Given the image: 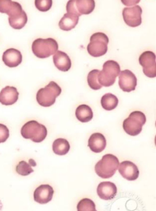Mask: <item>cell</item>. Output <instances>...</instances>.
<instances>
[{"instance_id": "17", "label": "cell", "mask_w": 156, "mask_h": 211, "mask_svg": "<svg viewBox=\"0 0 156 211\" xmlns=\"http://www.w3.org/2000/svg\"><path fill=\"white\" fill-rule=\"evenodd\" d=\"M106 145V138L101 133H94L90 136L88 139V146L94 153L101 152L105 149Z\"/></svg>"}, {"instance_id": "16", "label": "cell", "mask_w": 156, "mask_h": 211, "mask_svg": "<svg viewBox=\"0 0 156 211\" xmlns=\"http://www.w3.org/2000/svg\"><path fill=\"white\" fill-rule=\"evenodd\" d=\"M19 94L16 88L6 86L0 92V103L6 106L12 105L17 101Z\"/></svg>"}, {"instance_id": "21", "label": "cell", "mask_w": 156, "mask_h": 211, "mask_svg": "<svg viewBox=\"0 0 156 211\" xmlns=\"http://www.w3.org/2000/svg\"><path fill=\"white\" fill-rule=\"evenodd\" d=\"M75 115L77 119L82 122L90 121L93 118V113L91 108L85 104L79 105L76 108Z\"/></svg>"}, {"instance_id": "4", "label": "cell", "mask_w": 156, "mask_h": 211, "mask_svg": "<svg viewBox=\"0 0 156 211\" xmlns=\"http://www.w3.org/2000/svg\"><path fill=\"white\" fill-rule=\"evenodd\" d=\"M58 48L57 42L51 38H37L33 42L32 45L33 53L37 57L41 58H46L54 54Z\"/></svg>"}, {"instance_id": "12", "label": "cell", "mask_w": 156, "mask_h": 211, "mask_svg": "<svg viewBox=\"0 0 156 211\" xmlns=\"http://www.w3.org/2000/svg\"><path fill=\"white\" fill-rule=\"evenodd\" d=\"M118 171L123 178L129 181L136 180L139 175V171L136 165L129 160L121 162L119 164Z\"/></svg>"}, {"instance_id": "22", "label": "cell", "mask_w": 156, "mask_h": 211, "mask_svg": "<svg viewBox=\"0 0 156 211\" xmlns=\"http://www.w3.org/2000/svg\"><path fill=\"white\" fill-rule=\"evenodd\" d=\"M52 148L55 154L62 156L68 153L70 149V145L66 139L59 138L56 139L53 141Z\"/></svg>"}, {"instance_id": "1", "label": "cell", "mask_w": 156, "mask_h": 211, "mask_svg": "<svg viewBox=\"0 0 156 211\" xmlns=\"http://www.w3.org/2000/svg\"><path fill=\"white\" fill-rule=\"evenodd\" d=\"M118 158L111 154L104 155L96 164L94 169L97 174L103 179L112 177L116 172L119 165Z\"/></svg>"}, {"instance_id": "13", "label": "cell", "mask_w": 156, "mask_h": 211, "mask_svg": "<svg viewBox=\"0 0 156 211\" xmlns=\"http://www.w3.org/2000/svg\"><path fill=\"white\" fill-rule=\"evenodd\" d=\"M54 193L53 188L50 185H41L34 192V200L40 204H46L52 200Z\"/></svg>"}, {"instance_id": "8", "label": "cell", "mask_w": 156, "mask_h": 211, "mask_svg": "<svg viewBox=\"0 0 156 211\" xmlns=\"http://www.w3.org/2000/svg\"><path fill=\"white\" fill-rule=\"evenodd\" d=\"M94 0H69L66 4L67 13L76 14L79 17L82 14H88L94 9Z\"/></svg>"}, {"instance_id": "27", "label": "cell", "mask_w": 156, "mask_h": 211, "mask_svg": "<svg viewBox=\"0 0 156 211\" xmlns=\"http://www.w3.org/2000/svg\"><path fill=\"white\" fill-rule=\"evenodd\" d=\"M78 211H96L95 205L90 199L85 198L81 200L77 205Z\"/></svg>"}, {"instance_id": "5", "label": "cell", "mask_w": 156, "mask_h": 211, "mask_svg": "<svg viewBox=\"0 0 156 211\" xmlns=\"http://www.w3.org/2000/svg\"><path fill=\"white\" fill-rule=\"evenodd\" d=\"M120 72V66L117 62L113 60H108L104 63L102 70L99 73L98 82L102 86H111L115 82Z\"/></svg>"}, {"instance_id": "28", "label": "cell", "mask_w": 156, "mask_h": 211, "mask_svg": "<svg viewBox=\"0 0 156 211\" xmlns=\"http://www.w3.org/2000/svg\"><path fill=\"white\" fill-rule=\"evenodd\" d=\"M52 4V0H35V5L40 11L46 12L49 10Z\"/></svg>"}, {"instance_id": "19", "label": "cell", "mask_w": 156, "mask_h": 211, "mask_svg": "<svg viewBox=\"0 0 156 211\" xmlns=\"http://www.w3.org/2000/svg\"><path fill=\"white\" fill-rule=\"evenodd\" d=\"M23 10L18 2L11 0H0V12L5 13L9 17L13 16Z\"/></svg>"}, {"instance_id": "24", "label": "cell", "mask_w": 156, "mask_h": 211, "mask_svg": "<svg viewBox=\"0 0 156 211\" xmlns=\"http://www.w3.org/2000/svg\"><path fill=\"white\" fill-rule=\"evenodd\" d=\"M119 100L116 96L110 93L104 94L101 98V103L103 109L107 111H111L117 106Z\"/></svg>"}, {"instance_id": "9", "label": "cell", "mask_w": 156, "mask_h": 211, "mask_svg": "<svg viewBox=\"0 0 156 211\" xmlns=\"http://www.w3.org/2000/svg\"><path fill=\"white\" fill-rule=\"evenodd\" d=\"M139 62L146 76L150 78L156 77V56L153 52L149 51L144 52L140 55Z\"/></svg>"}, {"instance_id": "6", "label": "cell", "mask_w": 156, "mask_h": 211, "mask_svg": "<svg viewBox=\"0 0 156 211\" xmlns=\"http://www.w3.org/2000/svg\"><path fill=\"white\" fill-rule=\"evenodd\" d=\"M146 121V116L143 112L140 111H134L131 112L128 117L124 120L123 128L127 134L135 136L141 132L142 126Z\"/></svg>"}, {"instance_id": "11", "label": "cell", "mask_w": 156, "mask_h": 211, "mask_svg": "<svg viewBox=\"0 0 156 211\" xmlns=\"http://www.w3.org/2000/svg\"><path fill=\"white\" fill-rule=\"evenodd\" d=\"M119 79V86L123 91L130 92L135 90L137 79L131 71L127 69L121 71Z\"/></svg>"}, {"instance_id": "7", "label": "cell", "mask_w": 156, "mask_h": 211, "mask_svg": "<svg viewBox=\"0 0 156 211\" xmlns=\"http://www.w3.org/2000/svg\"><path fill=\"white\" fill-rule=\"evenodd\" d=\"M109 42V38L105 33L100 32L95 33L90 37V42L87 47V52L95 57L103 55L107 52Z\"/></svg>"}, {"instance_id": "20", "label": "cell", "mask_w": 156, "mask_h": 211, "mask_svg": "<svg viewBox=\"0 0 156 211\" xmlns=\"http://www.w3.org/2000/svg\"><path fill=\"white\" fill-rule=\"evenodd\" d=\"M79 17L76 14L67 13L64 14L58 23L60 28L64 31H68L74 28L77 24Z\"/></svg>"}, {"instance_id": "29", "label": "cell", "mask_w": 156, "mask_h": 211, "mask_svg": "<svg viewBox=\"0 0 156 211\" xmlns=\"http://www.w3.org/2000/svg\"><path fill=\"white\" fill-rule=\"evenodd\" d=\"M9 136V130L7 126L0 123V143L5 142Z\"/></svg>"}, {"instance_id": "14", "label": "cell", "mask_w": 156, "mask_h": 211, "mask_svg": "<svg viewBox=\"0 0 156 211\" xmlns=\"http://www.w3.org/2000/svg\"><path fill=\"white\" fill-rule=\"evenodd\" d=\"M117 191V188L115 183L109 181L100 183L97 189L98 196L101 199L106 200L113 199L116 195Z\"/></svg>"}, {"instance_id": "23", "label": "cell", "mask_w": 156, "mask_h": 211, "mask_svg": "<svg viewBox=\"0 0 156 211\" xmlns=\"http://www.w3.org/2000/svg\"><path fill=\"white\" fill-rule=\"evenodd\" d=\"M10 25L16 29H20L23 28L27 23L28 18L27 14L23 10L20 13L11 17H8Z\"/></svg>"}, {"instance_id": "18", "label": "cell", "mask_w": 156, "mask_h": 211, "mask_svg": "<svg viewBox=\"0 0 156 211\" xmlns=\"http://www.w3.org/2000/svg\"><path fill=\"white\" fill-rule=\"evenodd\" d=\"M53 59L55 67L61 71H67L71 67V60L67 54L63 51H57L53 56Z\"/></svg>"}, {"instance_id": "10", "label": "cell", "mask_w": 156, "mask_h": 211, "mask_svg": "<svg viewBox=\"0 0 156 211\" xmlns=\"http://www.w3.org/2000/svg\"><path fill=\"white\" fill-rule=\"evenodd\" d=\"M142 10L139 5L125 7L122 10V15L126 24L132 27L140 25L142 23Z\"/></svg>"}, {"instance_id": "15", "label": "cell", "mask_w": 156, "mask_h": 211, "mask_svg": "<svg viewBox=\"0 0 156 211\" xmlns=\"http://www.w3.org/2000/svg\"><path fill=\"white\" fill-rule=\"evenodd\" d=\"M22 58L20 51L14 48L7 49L2 56V60L5 65L10 68L16 67L20 64Z\"/></svg>"}, {"instance_id": "25", "label": "cell", "mask_w": 156, "mask_h": 211, "mask_svg": "<svg viewBox=\"0 0 156 211\" xmlns=\"http://www.w3.org/2000/svg\"><path fill=\"white\" fill-rule=\"evenodd\" d=\"M37 165L35 161L32 159L29 160V163L24 160L19 162L16 167V171L20 175L27 176L34 171L31 166L35 167Z\"/></svg>"}, {"instance_id": "3", "label": "cell", "mask_w": 156, "mask_h": 211, "mask_svg": "<svg viewBox=\"0 0 156 211\" xmlns=\"http://www.w3.org/2000/svg\"><path fill=\"white\" fill-rule=\"evenodd\" d=\"M62 92L60 86L54 81H51L44 88L37 92L36 99L38 104L44 107H49L55 102L56 98Z\"/></svg>"}, {"instance_id": "26", "label": "cell", "mask_w": 156, "mask_h": 211, "mask_svg": "<svg viewBox=\"0 0 156 211\" xmlns=\"http://www.w3.org/2000/svg\"><path fill=\"white\" fill-rule=\"evenodd\" d=\"M100 70L94 69L90 71L87 76V81L89 87L92 89L97 90L102 87L99 83L98 76Z\"/></svg>"}, {"instance_id": "2", "label": "cell", "mask_w": 156, "mask_h": 211, "mask_svg": "<svg viewBox=\"0 0 156 211\" xmlns=\"http://www.w3.org/2000/svg\"><path fill=\"white\" fill-rule=\"evenodd\" d=\"M21 134L26 139H30L36 143L42 141L46 138L48 134L46 127L35 120L28 121L22 127Z\"/></svg>"}]
</instances>
